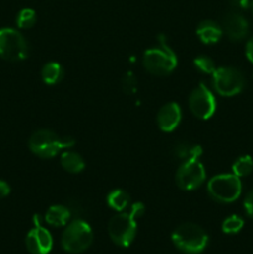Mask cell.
Instances as JSON below:
<instances>
[{"mask_svg":"<svg viewBox=\"0 0 253 254\" xmlns=\"http://www.w3.org/2000/svg\"><path fill=\"white\" fill-rule=\"evenodd\" d=\"M145 207L141 202L131 206L129 212H122L112 217L108 223V233L111 240L121 247H128L133 242L136 233V218L143 216Z\"/></svg>","mask_w":253,"mask_h":254,"instance_id":"6da1fadb","label":"cell"},{"mask_svg":"<svg viewBox=\"0 0 253 254\" xmlns=\"http://www.w3.org/2000/svg\"><path fill=\"white\" fill-rule=\"evenodd\" d=\"M143 66L146 71L156 76H166L178 66V57L168 45L165 35L158 36V47H153L144 52Z\"/></svg>","mask_w":253,"mask_h":254,"instance_id":"7a4b0ae2","label":"cell"},{"mask_svg":"<svg viewBox=\"0 0 253 254\" xmlns=\"http://www.w3.org/2000/svg\"><path fill=\"white\" fill-rule=\"evenodd\" d=\"M74 145V139L71 136L60 138L55 131L49 129L36 130L29 140V148L35 155L42 159H51L56 156L63 149Z\"/></svg>","mask_w":253,"mask_h":254,"instance_id":"3957f363","label":"cell"},{"mask_svg":"<svg viewBox=\"0 0 253 254\" xmlns=\"http://www.w3.org/2000/svg\"><path fill=\"white\" fill-rule=\"evenodd\" d=\"M176 248L186 254H198L208 243V236L200 226L195 223H183L171 235Z\"/></svg>","mask_w":253,"mask_h":254,"instance_id":"277c9868","label":"cell"},{"mask_svg":"<svg viewBox=\"0 0 253 254\" xmlns=\"http://www.w3.org/2000/svg\"><path fill=\"white\" fill-rule=\"evenodd\" d=\"M93 241L92 228L86 221L74 220L69 223L63 231L61 245L66 252L68 253H82L86 251Z\"/></svg>","mask_w":253,"mask_h":254,"instance_id":"5b68a950","label":"cell"},{"mask_svg":"<svg viewBox=\"0 0 253 254\" xmlns=\"http://www.w3.org/2000/svg\"><path fill=\"white\" fill-rule=\"evenodd\" d=\"M207 191L211 197L221 203H231L240 197L242 184L235 174H221L208 181Z\"/></svg>","mask_w":253,"mask_h":254,"instance_id":"8992f818","label":"cell"},{"mask_svg":"<svg viewBox=\"0 0 253 254\" xmlns=\"http://www.w3.org/2000/svg\"><path fill=\"white\" fill-rule=\"evenodd\" d=\"M29 55V45L21 32L11 27L0 29V57L7 61H22Z\"/></svg>","mask_w":253,"mask_h":254,"instance_id":"52a82bcc","label":"cell"},{"mask_svg":"<svg viewBox=\"0 0 253 254\" xmlns=\"http://www.w3.org/2000/svg\"><path fill=\"white\" fill-rule=\"evenodd\" d=\"M212 84L220 96L232 97L245 88V77L235 67H220L212 73Z\"/></svg>","mask_w":253,"mask_h":254,"instance_id":"ba28073f","label":"cell"},{"mask_svg":"<svg viewBox=\"0 0 253 254\" xmlns=\"http://www.w3.org/2000/svg\"><path fill=\"white\" fill-rule=\"evenodd\" d=\"M176 184L186 191L198 189L206 179V170L198 159L184 161L176 171Z\"/></svg>","mask_w":253,"mask_h":254,"instance_id":"9c48e42d","label":"cell"},{"mask_svg":"<svg viewBox=\"0 0 253 254\" xmlns=\"http://www.w3.org/2000/svg\"><path fill=\"white\" fill-rule=\"evenodd\" d=\"M189 107L193 116L200 119H208L216 111V99L206 84L200 83L189 97Z\"/></svg>","mask_w":253,"mask_h":254,"instance_id":"30bf717a","label":"cell"},{"mask_svg":"<svg viewBox=\"0 0 253 254\" xmlns=\"http://www.w3.org/2000/svg\"><path fill=\"white\" fill-rule=\"evenodd\" d=\"M222 30L232 41H241L248 35L250 25L247 19L236 10V11H228L223 16Z\"/></svg>","mask_w":253,"mask_h":254,"instance_id":"8fae6325","label":"cell"},{"mask_svg":"<svg viewBox=\"0 0 253 254\" xmlns=\"http://www.w3.org/2000/svg\"><path fill=\"white\" fill-rule=\"evenodd\" d=\"M52 236L46 228L35 226L26 236V247L31 254H49L52 250Z\"/></svg>","mask_w":253,"mask_h":254,"instance_id":"7c38bea8","label":"cell"},{"mask_svg":"<svg viewBox=\"0 0 253 254\" xmlns=\"http://www.w3.org/2000/svg\"><path fill=\"white\" fill-rule=\"evenodd\" d=\"M156 121H158L159 128L163 131L169 133V131L175 130L181 121L180 106L178 103H174V102L166 103L159 111Z\"/></svg>","mask_w":253,"mask_h":254,"instance_id":"4fadbf2b","label":"cell"},{"mask_svg":"<svg viewBox=\"0 0 253 254\" xmlns=\"http://www.w3.org/2000/svg\"><path fill=\"white\" fill-rule=\"evenodd\" d=\"M222 26L217 24L212 20H203L198 24L197 29H196V34H197L198 39L203 42V44H216L220 41L222 37Z\"/></svg>","mask_w":253,"mask_h":254,"instance_id":"5bb4252c","label":"cell"},{"mask_svg":"<svg viewBox=\"0 0 253 254\" xmlns=\"http://www.w3.org/2000/svg\"><path fill=\"white\" fill-rule=\"evenodd\" d=\"M71 215V211L67 206L54 205L47 210L46 215H45V221L54 227H62L68 222Z\"/></svg>","mask_w":253,"mask_h":254,"instance_id":"9a60e30c","label":"cell"},{"mask_svg":"<svg viewBox=\"0 0 253 254\" xmlns=\"http://www.w3.org/2000/svg\"><path fill=\"white\" fill-rule=\"evenodd\" d=\"M201 154H202V148L200 145H191L188 143H179L173 149V155L179 160H183V163L200 159Z\"/></svg>","mask_w":253,"mask_h":254,"instance_id":"2e32d148","label":"cell"},{"mask_svg":"<svg viewBox=\"0 0 253 254\" xmlns=\"http://www.w3.org/2000/svg\"><path fill=\"white\" fill-rule=\"evenodd\" d=\"M61 165L67 173L78 174L84 169L83 158L74 151H63L61 155Z\"/></svg>","mask_w":253,"mask_h":254,"instance_id":"e0dca14e","label":"cell"},{"mask_svg":"<svg viewBox=\"0 0 253 254\" xmlns=\"http://www.w3.org/2000/svg\"><path fill=\"white\" fill-rule=\"evenodd\" d=\"M63 77L62 66L57 62H49L41 69V78L46 84H56Z\"/></svg>","mask_w":253,"mask_h":254,"instance_id":"ac0fdd59","label":"cell"},{"mask_svg":"<svg viewBox=\"0 0 253 254\" xmlns=\"http://www.w3.org/2000/svg\"><path fill=\"white\" fill-rule=\"evenodd\" d=\"M107 203L111 208L122 212L129 206V195L123 190H113L107 196Z\"/></svg>","mask_w":253,"mask_h":254,"instance_id":"d6986e66","label":"cell"},{"mask_svg":"<svg viewBox=\"0 0 253 254\" xmlns=\"http://www.w3.org/2000/svg\"><path fill=\"white\" fill-rule=\"evenodd\" d=\"M253 171V159L250 155L240 156L232 165V173L238 178L250 175Z\"/></svg>","mask_w":253,"mask_h":254,"instance_id":"ffe728a7","label":"cell"},{"mask_svg":"<svg viewBox=\"0 0 253 254\" xmlns=\"http://www.w3.org/2000/svg\"><path fill=\"white\" fill-rule=\"evenodd\" d=\"M36 22V12L35 10L25 7V9L20 10L19 14L16 16V25L20 29H30Z\"/></svg>","mask_w":253,"mask_h":254,"instance_id":"44dd1931","label":"cell"},{"mask_svg":"<svg viewBox=\"0 0 253 254\" xmlns=\"http://www.w3.org/2000/svg\"><path fill=\"white\" fill-rule=\"evenodd\" d=\"M243 220L237 215H232L222 222V232L227 235H233L242 230Z\"/></svg>","mask_w":253,"mask_h":254,"instance_id":"7402d4cb","label":"cell"},{"mask_svg":"<svg viewBox=\"0 0 253 254\" xmlns=\"http://www.w3.org/2000/svg\"><path fill=\"white\" fill-rule=\"evenodd\" d=\"M193 66L197 71L205 74H212L215 72L216 66L212 59L208 56H198L193 60Z\"/></svg>","mask_w":253,"mask_h":254,"instance_id":"603a6c76","label":"cell"},{"mask_svg":"<svg viewBox=\"0 0 253 254\" xmlns=\"http://www.w3.org/2000/svg\"><path fill=\"white\" fill-rule=\"evenodd\" d=\"M122 87H123L124 93L126 94L135 93L136 89H138V81H136L133 72H126V73L124 74L123 79H122Z\"/></svg>","mask_w":253,"mask_h":254,"instance_id":"cb8c5ba5","label":"cell"},{"mask_svg":"<svg viewBox=\"0 0 253 254\" xmlns=\"http://www.w3.org/2000/svg\"><path fill=\"white\" fill-rule=\"evenodd\" d=\"M243 207H245L248 217L253 218V189L246 195L245 201H243Z\"/></svg>","mask_w":253,"mask_h":254,"instance_id":"d4e9b609","label":"cell"},{"mask_svg":"<svg viewBox=\"0 0 253 254\" xmlns=\"http://www.w3.org/2000/svg\"><path fill=\"white\" fill-rule=\"evenodd\" d=\"M230 5L236 10H246L250 9L252 0H228Z\"/></svg>","mask_w":253,"mask_h":254,"instance_id":"484cf974","label":"cell"},{"mask_svg":"<svg viewBox=\"0 0 253 254\" xmlns=\"http://www.w3.org/2000/svg\"><path fill=\"white\" fill-rule=\"evenodd\" d=\"M246 56H247L248 61L253 64V36L246 44Z\"/></svg>","mask_w":253,"mask_h":254,"instance_id":"4316f807","label":"cell"},{"mask_svg":"<svg viewBox=\"0 0 253 254\" xmlns=\"http://www.w3.org/2000/svg\"><path fill=\"white\" fill-rule=\"evenodd\" d=\"M10 193V186L9 184L5 183V181L0 180V198L6 197Z\"/></svg>","mask_w":253,"mask_h":254,"instance_id":"83f0119b","label":"cell"},{"mask_svg":"<svg viewBox=\"0 0 253 254\" xmlns=\"http://www.w3.org/2000/svg\"><path fill=\"white\" fill-rule=\"evenodd\" d=\"M251 10H252V14H253V0H252V4H251Z\"/></svg>","mask_w":253,"mask_h":254,"instance_id":"f1b7e54d","label":"cell"}]
</instances>
